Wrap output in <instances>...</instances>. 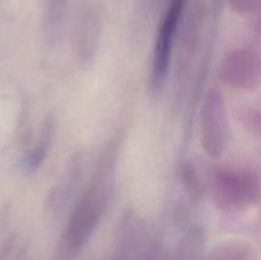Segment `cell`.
I'll return each mask as SVG.
<instances>
[{
  "instance_id": "1",
  "label": "cell",
  "mask_w": 261,
  "mask_h": 260,
  "mask_svg": "<svg viewBox=\"0 0 261 260\" xmlns=\"http://www.w3.org/2000/svg\"><path fill=\"white\" fill-rule=\"evenodd\" d=\"M186 3L188 0H171L158 27L149 81V88L153 96H157L167 83L173 47L185 15Z\"/></svg>"
},
{
  "instance_id": "5",
  "label": "cell",
  "mask_w": 261,
  "mask_h": 260,
  "mask_svg": "<svg viewBox=\"0 0 261 260\" xmlns=\"http://www.w3.org/2000/svg\"><path fill=\"white\" fill-rule=\"evenodd\" d=\"M83 157L82 154H76L70 161L65 172L56 181L47 198V206L51 213H60L66 204L71 200L83 177Z\"/></svg>"
},
{
  "instance_id": "8",
  "label": "cell",
  "mask_w": 261,
  "mask_h": 260,
  "mask_svg": "<svg viewBox=\"0 0 261 260\" xmlns=\"http://www.w3.org/2000/svg\"><path fill=\"white\" fill-rule=\"evenodd\" d=\"M143 2H144L145 7H147V8H149V7H152V5L154 4V3L157 2V0H143Z\"/></svg>"
},
{
  "instance_id": "3",
  "label": "cell",
  "mask_w": 261,
  "mask_h": 260,
  "mask_svg": "<svg viewBox=\"0 0 261 260\" xmlns=\"http://www.w3.org/2000/svg\"><path fill=\"white\" fill-rule=\"evenodd\" d=\"M228 119L223 96L212 89L204 101L200 116L201 142L211 157L219 158L228 144Z\"/></svg>"
},
{
  "instance_id": "2",
  "label": "cell",
  "mask_w": 261,
  "mask_h": 260,
  "mask_svg": "<svg viewBox=\"0 0 261 260\" xmlns=\"http://www.w3.org/2000/svg\"><path fill=\"white\" fill-rule=\"evenodd\" d=\"M259 175L249 168H218L214 176V198L219 208L240 211L257 203Z\"/></svg>"
},
{
  "instance_id": "7",
  "label": "cell",
  "mask_w": 261,
  "mask_h": 260,
  "mask_svg": "<svg viewBox=\"0 0 261 260\" xmlns=\"http://www.w3.org/2000/svg\"><path fill=\"white\" fill-rule=\"evenodd\" d=\"M66 15V0H48L46 9L43 33L50 46L55 45L61 37Z\"/></svg>"
},
{
  "instance_id": "6",
  "label": "cell",
  "mask_w": 261,
  "mask_h": 260,
  "mask_svg": "<svg viewBox=\"0 0 261 260\" xmlns=\"http://www.w3.org/2000/svg\"><path fill=\"white\" fill-rule=\"evenodd\" d=\"M54 129H55L54 120L48 116L43 121L42 126H41V132L37 138V142L33 144L30 152L23 158V167H24L25 171L32 172V171H36L42 165L43 160H45L46 154L48 152V148L51 145V142H53Z\"/></svg>"
},
{
  "instance_id": "4",
  "label": "cell",
  "mask_w": 261,
  "mask_h": 260,
  "mask_svg": "<svg viewBox=\"0 0 261 260\" xmlns=\"http://www.w3.org/2000/svg\"><path fill=\"white\" fill-rule=\"evenodd\" d=\"M221 75L224 83L233 88L246 91L256 88L260 81L259 55L249 47L233 50L224 58Z\"/></svg>"
}]
</instances>
